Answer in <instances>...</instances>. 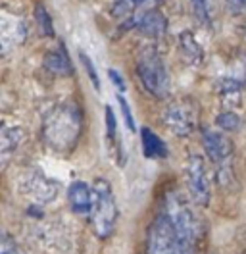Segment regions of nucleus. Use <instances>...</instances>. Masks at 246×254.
<instances>
[{
  "label": "nucleus",
  "instance_id": "nucleus-1",
  "mask_svg": "<svg viewBox=\"0 0 246 254\" xmlns=\"http://www.w3.org/2000/svg\"><path fill=\"white\" fill-rule=\"evenodd\" d=\"M83 131V112L73 100L52 106L43 118V141L54 152L67 154L79 143Z\"/></svg>",
  "mask_w": 246,
  "mask_h": 254
},
{
  "label": "nucleus",
  "instance_id": "nucleus-2",
  "mask_svg": "<svg viewBox=\"0 0 246 254\" xmlns=\"http://www.w3.org/2000/svg\"><path fill=\"white\" fill-rule=\"evenodd\" d=\"M160 214L171 223V227L184 241H188L194 247H200V243L206 237V222L181 190L171 189L166 192Z\"/></svg>",
  "mask_w": 246,
  "mask_h": 254
},
{
  "label": "nucleus",
  "instance_id": "nucleus-3",
  "mask_svg": "<svg viewBox=\"0 0 246 254\" xmlns=\"http://www.w3.org/2000/svg\"><path fill=\"white\" fill-rule=\"evenodd\" d=\"M137 75L144 91L150 96L164 100L171 91L168 67L156 47H144L137 56Z\"/></svg>",
  "mask_w": 246,
  "mask_h": 254
},
{
  "label": "nucleus",
  "instance_id": "nucleus-4",
  "mask_svg": "<svg viewBox=\"0 0 246 254\" xmlns=\"http://www.w3.org/2000/svg\"><path fill=\"white\" fill-rule=\"evenodd\" d=\"M89 218L96 237H112L118 223V204H116L112 185L106 179H96L92 183V208Z\"/></svg>",
  "mask_w": 246,
  "mask_h": 254
},
{
  "label": "nucleus",
  "instance_id": "nucleus-5",
  "mask_svg": "<svg viewBox=\"0 0 246 254\" xmlns=\"http://www.w3.org/2000/svg\"><path fill=\"white\" fill-rule=\"evenodd\" d=\"M146 254H198V247L184 241L158 212L146 231Z\"/></svg>",
  "mask_w": 246,
  "mask_h": 254
},
{
  "label": "nucleus",
  "instance_id": "nucleus-6",
  "mask_svg": "<svg viewBox=\"0 0 246 254\" xmlns=\"http://www.w3.org/2000/svg\"><path fill=\"white\" fill-rule=\"evenodd\" d=\"M202 146L208 158L217 168V179L221 185H227L233 179V143L227 135L210 127L202 129Z\"/></svg>",
  "mask_w": 246,
  "mask_h": 254
},
{
  "label": "nucleus",
  "instance_id": "nucleus-7",
  "mask_svg": "<svg viewBox=\"0 0 246 254\" xmlns=\"http://www.w3.org/2000/svg\"><path fill=\"white\" fill-rule=\"evenodd\" d=\"M200 108L192 98H179L164 110V126L177 137H188L198 127Z\"/></svg>",
  "mask_w": 246,
  "mask_h": 254
},
{
  "label": "nucleus",
  "instance_id": "nucleus-8",
  "mask_svg": "<svg viewBox=\"0 0 246 254\" xmlns=\"http://www.w3.org/2000/svg\"><path fill=\"white\" fill-rule=\"evenodd\" d=\"M186 187L190 192V198L196 206H208L212 200V181L206 168V162L200 154H190L184 166Z\"/></svg>",
  "mask_w": 246,
  "mask_h": 254
},
{
  "label": "nucleus",
  "instance_id": "nucleus-9",
  "mask_svg": "<svg viewBox=\"0 0 246 254\" xmlns=\"http://www.w3.org/2000/svg\"><path fill=\"white\" fill-rule=\"evenodd\" d=\"M245 85H246V52L239 50L231 58L227 71L221 77H217L215 89H217L219 95L223 96L225 102H229L231 98H235L239 102V96H241V91H243Z\"/></svg>",
  "mask_w": 246,
  "mask_h": 254
},
{
  "label": "nucleus",
  "instance_id": "nucleus-10",
  "mask_svg": "<svg viewBox=\"0 0 246 254\" xmlns=\"http://www.w3.org/2000/svg\"><path fill=\"white\" fill-rule=\"evenodd\" d=\"M21 189L37 204L52 202L58 196V183L54 179L46 177L45 174H41L39 170H31V172H27V174L23 175Z\"/></svg>",
  "mask_w": 246,
  "mask_h": 254
},
{
  "label": "nucleus",
  "instance_id": "nucleus-11",
  "mask_svg": "<svg viewBox=\"0 0 246 254\" xmlns=\"http://www.w3.org/2000/svg\"><path fill=\"white\" fill-rule=\"evenodd\" d=\"M135 27L142 35H146L150 39H158V37H164L168 31V19L158 8H148L137 17Z\"/></svg>",
  "mask_w": 246,
  "mask_h": 254
},
{
  "label": "nucleus",
  "instance_id": "nucleus-12",
  "mask_svg": "<svg viewBox=\"0 0 246 254\" xmlns=\"http://www.w3.org/2000/svg\"><path fill=\"white\" fill-rule=\"evenodd\" d=\"M67 200L71 212L77 216H91L92 208V189L85 181H73L67 189Z\"/></svg>",
  "mask_w": 246,
  "mask_h": 254
},
{
  "label": "nucleus",
  "instance_id": "nucleus-13",
  "mask_svg": "<svg viewBox=\"0 0 246 254\" xmlns=\"http://www.w3.org/2000/svg\"><path fill=\"white\" fill-rule=\"evenodd\" d=\"M43 65H45L46 71H50L52 75H58V77L73 75V64H71L67 52H65L63 43L60 45L58 50H52V52L46 54L45 60H43Z\"/></svg>",
  "mask_w": 246,
  "mask_h": 254
},
{
  "label": "nucleus",
  "instance_id": "nucleus-14",
  "mask_svg": "<svg viewBox=\"0 0 246 254\" xmlns=\"http://www.w3.org/2000/svg\"><path fill=\"white\" fill-rule=\"evenodd\" d=\"M177 45H179V52L183 56V60L192 67H200L204 62V48L198 45V41L192 37L190 31L179 33L177 37Z\"/></svg>",
  "mask_w": 246,
  "mask_h": 254
},
{
  "label": "nucleus",
  "instance_id": "nucleus-15",
  "mask_svg": "<svg viewBox=\"0 0 246 254\" xmlns=\"http://www.w3.org/2000/svg\"><path fill=\"white\" fill-rule=\"evenodd\" d=\"M140 141H142V152L146 158H154V160H162L168 158L169 150L166 143L154 133L150 127H142L140 129Z\"/></svg>",
  "mask_w": 246,
  "mask_h": 254
},
{
  "label": "nucleus",
  "instance_id": "nucleus-16",
  "mask_svg": "<svg viewBox=\"0 0 246 254\" xmlns=\"http://www.w3.org/2000/svg\"><path fill=\"white\" fill-rule=\"evenodd\" d=\"M23 141V131L21 127H2L0 133V154H2V164H6L10 154L15 152V148Z\"/></svg>",
  "mask_w": 246,
  "mask_h": 254
},
{
  "label": "nucleus",
  "instance_id": "nucleus-17",
  "mask_svg": "<svg viewBox=\"0 0 246 254\" xmlns=\"http://www.w3.org/2000/svg\"><path fill=\"white\" fill-rule=\"evenodd\" d=\"M188 4H190L192 16H194V19L198 21L200 25L210 27L214 23V17H215L214 0H188Z\"/></svg>",
  "mask_w": 246,
  "mask_h": 254
},
{
  "label": "nucleus",
  "instance_id": "nucleus-18",
  "mask_svg": "<svg viewBox=\"0 0 246 254\" xmlns=\"http://www.w3.org/2000/svg\"><path fill=\"white\" fill-rule=\"evenodd\" d=\"M35 19H37V25H39V31L43 37H54V25H52V17L46 12L45 6H37L35 8Z\"/></svg>",
  "mask_w": 246,
  "mask_h": 254
},
{
  "label": "nucleus",
  "instance_id": "nucleus-19",
  "mask_svg": "<svg viewBox=\"0 0 246 254\" xmlns=\"http://www.w3.org/2000/svg\"><path fill=\"white\" fill-rule=\"evenodd\" d=\"M215 124L223 131H237L241 127V118H239V114H235L233 110H225L217 116Z\"/></svg>",
  "mask_w": 246,
  "mask_h": 254
},
{
  "label": "nucleus",
  "instance_id": "nucleus-20",
  "mask_svg": "<svg viewBox=\"0 0 246 254\" xmlns=\"http://www.w3.org/2000/svg\"><path fill=\"white\" fill-rule=\"evenodd\" d=\"M118 102H120V106H122L123 120H125V124H127V127H129V131H131V133H135V131H137V126H135L133 114H131V108H129V102L125 100V96L123 95H118Z\"/></svg>",
  "mask_w": 246,
  "mask_h": 254
},
{
  "label": "nucleus",
  "instance_id": "nucleus-21",
  "mask_svg": "<svg viewBox=\"0 0 246 254\" xmlns=\"http://www.w3.org/2000/svg\"><path fill=\"white\" fill-rule=\"evenodd\" d=\"M104 114H106V137L110 139V141H112V143H116V135H118V124H116V114H114V110H112L110 106H106Z\"/></svg>",
  "mask_w": 246,
  "mask_h": 254
},
{
  "label": "nucleus",
  "instance_id": "nucleus-22",
  "mask_svg": "<svg viewBox=\"0 0 246 254\" xmlns=\"http://www.w3.org/2000/svg\"><path fill=\"white\" fill-rule=\"evenodd\" d=\"M79 58H81V62H83V65H85V69H87V73H89V77H91L94 89L100 91V79H98V73H96V69H94V64L91 62V58H89L85 52H81Z\"/></svg>",
  "mask_w": 246,
  "mask_h": 254
},
{
  "label": "nucleus",
  "instance_id": "nucleus-23",
  "mask_svg": "<svg viewBox=\"0 0 246 254\" xmlns=\"http://www.w3.org/2000/svg\"><path fill=\"white\" fill-rule=\"evenodd\" d=\"M0 254H21L19 247L15 245V241L8 233H2V241H0Z\"/></svg>",
  "mask_w": 246,
  "mask_h": 254
},
{
  "label": "nucleus",
  "instance_id": "nucleus-24",
  "mask_svg": "<svg viewBox=\"0 0 246 254\" xmlns=\"http://www.w3.org/2000/svg\"><path fill=\"white\" fill-rule=\"evenodd\" d=\"M227 12L233 16H241L246 12V0H225Z\"/></svg>",
  "mask_w": 246,
  "mask_h": 254
},
{
  "label": "nucleus",
  "instance_id": "nucleus-25",
  "mask_svg": "<svg viewBox=\"0 0 246 254\" xmlns=\"http://www.w3.org/2000/svg\"><path fill=\"white\" fill-rule=\"evenodd\" d=\"M108 75H110V79L114 81V87L120 91V95L127 91V85H125V81H123V77L120 75V73H118V71H116V69H110V71H108Z\"/></svg>",
  "mask_w": 246,
  "mask_h": 254
},
{
  "label": "nucleus",
  "instance_id": "nucleus-26",
  "mask_svg": "<svg viewBox=\"0 0 246 254\" xmlns=\"http://www.w3.org/2000/svg\"><path fill=\"white\" fill-rule=\"evenodd\" d=\"M137 6H144V4H154L156 0H133Z\"/></svg>",
  "mask_w": 246,
  "mask_h": 254
},
{
  "label": "nucleus",
  "instance_id": "nucleus-27",
  "mask_svg": "<svg viewBox=\"0 0 246 254\" xmlns=\"http://www.w3.org/2000/svg\"><path fill=\"white\" fill-rule=\"evenodd\" d=\"M245 39H246V29H245Z\"/></svg>",
  "mask_w": 246,
  "mask_h": 254
}]
</instances>
